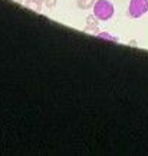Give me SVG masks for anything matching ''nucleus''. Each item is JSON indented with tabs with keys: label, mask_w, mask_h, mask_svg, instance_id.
<instances>
[{
	"label": "nucleus",
	"mask_w": 148,
	"mask_h": 156,
	"mask_svg": "<svg viewBox=\"0 0 148 156\" xmlns=\"http://www.w3.org/2000/svg\"><path fill=\"white\" fill-rule=\"evenodd\" d=\"M114 5L109 0H96L93 5V15L99 20H108L114 16Z\"/></svg>",
	"instance_id": "nucleus-1"
},
{
	"label": "nucleus",
	"mask_w": 148,
	"mask_h": 156,
	"mask_svg": "<svg viewBox=\"0 0 148 156\" xmlns=\"http://www.w3.org/2000/svg\"><path fill=\"white\" fill-rule=\"evenodd\" d=\"M148 12V0H131L130 7H128V15L132 19L144 16Z\"/></svg>",
	"instance_id": "nucleus-2"
},
{
	"label": "nucleus",
	"mask_w": 148,
	"mask_h": 156,
	"mask_svg": "<svg viewBox=\"0 0 148 156\" xmlns=\"http://www.w3.org/2000/svg\"><path fill=\"white\" fill-rule=\"evenodd\" d=\"M95 2L96 0H78L76 6H78V9H81V10H88V9L93 7Z\"/></svg>",
	"instance_id": "nucleus-3"
},
{
	"label": "nucleus",
	"mask_w": 148,
	"mask_h": 156,
	"mask_svg": "<svg viewBox=\"0 0 148 156\" xmlns=\"http://www.w3.org/2000/svg\"><path fill=\"white\" fill-rule=\"evenodd\" d=\"M56 3H58V0H45V5L48 7H55Z\"/></svg>",
	"instance_id": "nucleus-4"
},
{
	"label": "nucleus",
	"mask_w": 148,
	"mask_h": 156,
	"mask_svg": "<svg viewBox=\"0 0 148 156\" xmlns=\"http://www.w3.org/2000/svg\"><path fill=\"white\" fill-rule=\"evenodd\" d=\"M17 3H20V5H22V3H25V2H23V0H16Z\"/></svg>",
	"instance_id": "nucleus-5"
}]
</instances>
